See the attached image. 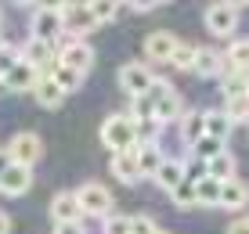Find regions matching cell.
Masks as SVG:
<instances>
[{
    "mask_svg": "<svg viewBox=\"0 0 249 234\" xmlns=\"http://www.w3.org/2000/svg\"><path fill=\"white\" fill-rule=\"evenodd\" d=\"M29 187H33V169L7 162V169L0 173V195H7V198H22L25 191H29Z\"/></svg>",
    "mask_w": 249,
    "mask_h": 234,
    "instance_id": "obj_11",
    "label": "cell"
},
{
    "mask_svg": "<svg viewBox=\"0 0 249 234\" xmlns=\"http://www.w3.org/2000/svg\"><path fill=\"white\" fill-rule=\"evenodd\" d=\"M54 234H83L80 223H62V227H54Z\"/></svg>",
    "mask_w": 249,
    "mask_h": 234,
    "instance_id": "obj_37",
    "label": "cell"
},
{
    "mask_svg": "<svg viewBox=\"0 0 249 234\" xmlns=\"http://www.w3.org/2000/svg\"><path fill=\"white\" fill-rule=\"evenodd\" d=\"M87 11L94 15V22H112L116 18V11H119V4H112V0H94V4H87Z\"/></svg>",
    "mask_w": 249,
    "mask_h": 234,
    "instance_id": "obj_31",
    "label": "cell"
},
{
    "mask_svg": "<svg viewBox=\"0 0 249 234\" xmlns=\"http://www.w3.org/2000/svg\"><path fill=\"white\" fill-rule=\"evenodd\" d=\"M36 80H40V72H36V68H33V65H25V62H18V65L11 68V72L4 76V80H0V83H4L11 94H22V90H33V86H36Z\"/></svg>",
    "mask_w": 249,
    "mask_h": 234,
    "instance_id": "obj_16",
    "label": "cell"
},
{
    "mask_svg": "<svg viewBox=\"0 0 249 234\" xmlns=\"http://www.w3.org/2000/svg\"><path fill=\"white\" fill-rule=\"evenodd\" d=\"M224 65L235 72H249V40H235L224 54Z\"/></svg>",
    "mask_w": 249,
    "mask_h": 234,
    "instance_id": "obj_25",
    "label": "cell"
},
{
    "mask_svg": "<svg viewBox=\"0 0 249 234\" xmlns=\"http://www.w3.org/2000/svg\"><path fill=\"white\" fill-rule=\"evenodd\" d=\"M0 234H11V216H7V209H0Z\"/></svg>",
    "mask_w": 249,
    "mask_h": 234,
    "instance_id": "obj_39",
    "label": "cell"
},
{
    "mask_svg": "<svg viewBox=\"0 0 249 234\" xmlns=\"http://www.w3.org/2000/svg\"><path fill=\"white\" fill-rule=\"evenodd\" d=\"M220 205L231 213H238V209H246L249 205V184L246 180H238V177H231L220 184Z\"/></svg>",
    "mask_w": 249,
    "mask_h": 234,
    "instance_id": "obj_15",
    "label": "cell"
},
{
    "mask_svg": "<svg viewBox=\"0 0 249 234\" xmlns=\"http://www.w3.org/2000/svg\"><path fill=\"white\" fill-rule=\"evenodd\" d=\"M195 155H199V159L202 162H210L213 159V155H220V151H224V141H213V137H202V141L199 144H195V148H192Z\"/></svg>",
    "mask_w": 249,
    "mask_h": 234,
    "instance_id": "obj_33",
    "label": "cell"
},
{
    "mask_svg": "<svg viewBox=\"0 0 249 234\" xmlns=\"http://www.w3.org/2000/svg\"><path fill=\"white\" fill-rule=\"evenodd\" d=\"M184 177H188V166H184L181 159H162V166L156 169V177H152V180H156L162 191H174Z\"/></svg>",
    "mask_w": 249,
    "mask_h": 234,
    "instance_id": "obj_18",
    "label": "cell"
},
{
    "mask_svg": "<svg viewBox=\"0 0 249 234\" xmlns=\"http://www.w3.org/2000/svg\"><path fill=\"white\" fill-rule=\"evenodd\" d=\"M33 94H36V101H40L44 108H62V105H65V98H69V94H65L54 80H51V76H40L36 86H33Z\"/></svg>",
    "mask_w": 249,
    "mask_h": 234,
    "instance_id": "obj_19",
    "label": "cell"
},
{
    "mask_svg": "<svg viewBox=\"0 0 249 234\" xmlns=\"http://www.w3.org/2000/svg\"><path fill=\"white\" fill-rule=\"evenodd\" d=\"M51 80H54L58 86H62L65 94H72V90H80L83 72H76V68H65V65H54V68H51Z\"/></svg>",
    "mask_w": 249,
    "mask_h": 234,
    "instance_id": "obj_28",
    "label": "cell"
},
{
    "mask_svg": "<svg viewBox=\"0 0 249 234\" xmlns=\"http://www.w3.org/2000/svg\"><path fill=\"white\" fill-rule=\"evenodd\" d=\"M76 202H80V213L83 216H112V191H108L105 184H94V180H87V184H80V191H76Z\"/></svg>",
    "mask_w": 249,
    "mask_h": 234,
    "instance_id": "obj_4",
    "label": "cell"
},
{
    "mask_svg": "<svg viewBox=\"0 0 249 234\" xmlns=\"http://www.w3.org/2000/svg\"><path fill=\"white\" fill-rule=\"evenodd\" d=\"M195 202L199 205H220V180L199 177L195 180Z\"/></svg>",
    "mask_w": 249,
    "mask_h": 234,
    "instance_id": "obj_24",
    "label": "cell"
},
{
    "mask_svg": "<svg viewBox=\"0 0 249 234\" xmlns=\"http://www.w3.org/2000/svg\"><path fill=\"white\" fill-rule=\"evenodd\" d=\"M101 234H130V216H105L101 223Z\"/></svg>",
    "mask_w": 249,
    "mask_h": 234,
    "instance_id": "obj_34",
    "label": "cell"
},
{
    "mask_svg": "<svg viewBox=\"0 0 249 234\" xmlns=\"http://www.w3.org/2000/svg\"><path fill=\"white\" fill-rule=\"evenodd\" d=\"M228 234H249V223H246V220H235V223L228 227Z\"/></svg>",
    "mask_w": 249,
    "mask_h": 234,
    "instance_id": "obj_38",
    "label": "cell"
},
{
    "mask_svg": "<svg viewBox=\"0 0 249 234\" xmlns=\"http://www.w3.org/2000/svg\"><path fill=\"white\" fill-rule=\"evenodd\" d=\"M58 11H62L65 18V29L72 40H83L90 29H98V22H94V15L87 11V4H54Z\"/></svg>",
    "mask_w": 249,
    "mask_h": 234,
    "instance_id": "obj_9",
    "label": "cell"
},
{
    "mask_svg": "<svg viewBox=\"0 0 249 234\" xmlns=\"http://www.w3.org/2000/svg\"><path fill=\"white\" fill-rule=\"evenodd\" d=\"M130 119H134V123H156V119H152V101L148 98H134Z\"/></svg>",
    "mask_w": 249,
    "mask_h": 234,
    "instance_id": "obj_35",
    "label": "cell"
},
{
    "mask_svg": "<svg viewBox=\"0 0 249 234\" xmlns=\"http://www.w3.org/2000/svg\"><path fill=\"white\" fill-rule=\"evenodd\" d=\"M148 101H152V119H156L159 126H162V123H174V119L184 116L181 94H177L166 80H156V86L148 90Z\"/></svg>",
    "mask_w": 249,
    "mask_h": 234,
    "instance_id": "obj_2",
    "label": "cell"
},
{
    "mask_svg": "<svg viewBox=\"0 0 249 234\" xmlns=\"http://www.w3.org/2000/svg\"><path fill=\"white\" fill-rule=\"evenodd\" d=\"M177 40L174 33H166V29H156V33H148V40H144V54L152 58V62H170V54L177 50Z\"/></svg>",
    "mask_w": 249,
    "mask_h": 234,
    "instance_id": "obj_13",
    "label": "cell"
},
{
    "mask_svg": "<svg viewBox=\"0 0 249 234\" xmlns=\"http://www.w3.org/2000/svg\"><path fill=\"white\" fill-rule=\"evenodd\" d=\"M119 86L130 98H148V90L156 86V72H152L144 62H126L119 68Z\"/></svg>",
    "mask_w": 249,
    "mask_h": 234,
    "instance_id": "obj_6",
    "label": "cell"
},
{
    "mask_svg": "<svg viewBox=\"0 0 249 234\" xmlns=\"http://www.w3.org/2000/svg\"><path fill=\"white\" fill-rule=\"evenodd\" d=\"M80 202H76V191H58L54 202H51V220H54V227H62V223H80Z\"/></svg>",
    "mask_w": 249,
    "mask_h": 234,
    "instance_id": "obj_12",
    "label": "cell"
},
{
    "mask_svg": "<svg viewBox=\"0 0 249 234\" xmlns=\"http://www.w3.org/2000/svg\"><path fill=\"white\" fill-rule=\"evenodd\" d=\"M170 198H174V205H181V209H192V205H199V202H195V180L184 177L181 184L170 191Z\"/></svg>",
    "mask_w": 249,
    "mask_h": 234,
    "instance_id": "obj_30",
    "label": "cell"
},
{
    "mask_svg": "<svg viewBox=\"0 0 249 234\" xmlns=\"http://www.w3.org/2000/svg\"><path fill=\"white\" fill-rule=\"evenodd\" d=\"M246 223H249V216H246Z\"/></svg>",
    "mask_w": 249,
    "mask_h": 234,
    "instance_id": "obj_44",
    "label": "cell"
},
{
    "mask_svg": "<svg viewBox=\"0 0 249 234\" xmlns=\"http://www.w3.org/2000/svg\"><path fill=\"white\" fill-rule=\"evenodd\" d=\"M0 22H4V11H0Z\"/></svg>",
    "mask_w": 249,
    "mask_h": 234,
    "instance_id": "obj_42",
    "label": "cell"
},
{
    "mask_svg": "<svg viewBox=\"0 0 249 234\" xmlns=\"http://www.w3.org/2000/svg\"><path fill=\"white\" fill-rule=\"evenodd\" d=\"M0 47H4V40H0Z\"/></svg>",
    "mask_w": 249,
    "mask_h": 234,
    "instance_id": "obj_43",
    "label": "cell"
},
{
    "mask_svg": "<svg viewBox=\"0 0 249 234\" xmlns=\"http://www.w3.org/2000/svg\"><path fill=\"white\" fill-rule=\"evenodd\" d=\"M7 169V155H0V173H4Z\"/></svg>",
    "mask_w": 249,
    "mask_h": 234,
    "instance_id": "obj_40",
    "label": "cell"
},
{
    "mask_svg": "<svg viewBox=\"0 0 249 234\" xmlns=\"http://www.w3.org/2000/svg\"><path fill=\"white\" fill-rule=\"evenodd\" d=\"M181 137H184V144L188 148H195V144L206 137V112H184L181 116Z\"/></svg>",
    "mask_w": 249,
    "mask_h": 234,
    "instance_id": "obj_20",
    "label": "cell"
},
{
    "mask_svg": "<svg viewBox=\"0 0 249 234\" xmlns=\"http://www.w3.org/2000/svg\"><path fill=\"white\" fill-rule=\"evenodd\" d=\"M58 50V65L65 68H76V72H87V68L94 65V47L87 40H72V36H62L54 43Z\"/></svg>",
    "mask_w": 249,
    "mask_h": 234,
    "instance_id": "obj_5",
    "label": "cell"
},
{
    "mask_svg": "<svg viewBox=\"0 0 249 234\" xmlns=\"http://www.w3.org/2000/svg\"><path fill=\"white\" fill-rule=\"evenodd\" d=\"M228 134H231V123L224 119V112H220V108L206 112V137H213V141H228Z\"/></svg>",
    "mask_w": 249,
    "mask_h": 234,
    "instance_id": "obj_27",
    "label": "cell"
},
{
    "mask_svg": "<svg viewBox=\"0 0 249 234\" xmlns=\"http://www.w3.org/2000/svg\"><path fill=\"white\" fill-rule=\"evenodd\" d=\"M170 68H177V72H192V65H195V47L192 43H177V50L170 54V62H166Z\"/></svg>",
    "mask_w": 249,
    "mask_h": 234,
    "instance_id": "obj_29",
    "label": "cell"
},
{
    "mask_svg": "<svg viewBox=\"0 0 249 234\" xmlns=\"http://www.w3.org/2000/svg\"><path fill=\"white\" fill-rule=\"evenodd\" d=\"M220 112H224V119L231 126H242V123H249V98H228Z\"/></svg>",
    "mask_w": 249,
    "mask_h": 234,
    "instance_id": "obj_26",
    "label": "cell"
},
{
    "mask_svg": "<svg viewBox=\"0 0 249 234\" xmlns=\"http://www.w3.org/2000/svg\"><path fill=\"white\" fill-rule=\"evenodd\" d=\"M152 234H170V231H159V227H156V231H152Z\"/></svg>",
    "mask_w": 249,
    "mask_h": 234,
    "instance_id": "obj_41",
    "label": "cell"
},
{
    "mask_svg": "<svg viewBox=\"0 0 249 234\" xmlns=\"http://www.w3.org/2000/svg\"><path fill=\"white\" fill-rule=\"evenodd\" d=\"M108 169H112V177L119 180V184H137V180H141L134 151H116L112 159H108Z\"/></svg>",
    "mask_w": 249,
    "mask_h": 234,
    "instance_id": "obj_17",
    "label": "cell"
},
{
    "mask_svg": "<svg viewBox=\"0 0 249 234\" xmlns=\"http://www.w3.org/2000/svg\"><path fill=\"white\" fill-rule=\"evenodd\" d=\"M7 162H15V166H25V169H33L40 162V155H44V141H40L33 130H22V134H15L11 141H7Z\"/></svg>",
    "mask_w": 249,
    "mask_h": 234,
    "instance_id": "obj_3",
    "label": "cell"
},
{
    "mask_svg": "<svg viewBox=\"0 0 249 234\" xmlns=\"http://www.w3.org/2000/svg\"><path fill=\"white\" fill-rule=\"evenodd\" d=\"M235 169H238V162H235V155H231L228 148L220 151V155H213V159L206 162V177L220 180V184H224V180H231V177H235Z\"/></svg>",
    "mask_w": 249,
    "mask_h": 234,
    "instance_id": "obj_23",
    "label": "cell"
},
{
    "mask_svg": "<svg viewBox=\"0 0 249 234\" xmlns=\"http://www.w3.org/2000/svg\"><path fill=\"white\" fill-rule=\"evenodd\" d=\"M238 25V7L235 4H210L206 7V29L213 36H231Z\"/></svg>",
    "mask_w": 249,
    "mask_h": 234,
    "instance_id": "obj_10",
    "label": "cell"
},
{
    "mask_svg": "<svg viewBox=\"0 0 249 234\" xmlns=\"http://www.w3.org/2000/svg\"><path fill=\"white\" fill-rule=\"evenodd\" d=\"M195 76H202V80H213V76L224 72V54L213 47H195V65H192Z\"/></svg>",
    "mask_w": 249,
    "mask_h": 234,
    "instance_id": "obj_14",
    "label": "cell"
},
{
    "mask_svg": "<svg viewBox=\"0 0 249 234\" xmlns=\"http://www.w3.org/2000/svg\"><path fill=\"white\" fill-rule=\"evenodd\" d=\"M33 40H44V43H58L65 33V18L58 7H36L33 11Z\"/></svg>",
    "mask_w": 249,
    "mask_h": 234,
    "instance_id": "obj_7",
    "label": "cell"
},
{
    "mask_svg": "<svg viewBox=\"0 0 249 234\" xmlns=\"http://www.w3.org/2000/svg\"><path fill=\"white\" fill-rule=\"evenodd\" d=\"M156 231V223H152V216H130V234H152Z\"/></svg>",
    "mask_w": 249,
    "mask_h": 234,
    "instance_id": "obj_36",
    "label": "cell"
},
{
    "mask_svg": "<svg viewBox=\"0 0 249 234\" xmlns=\"http://www.w3.org/2000/svg\"><path fill=\"white\" fill-rule=\"evenodd\" d=\"M101 144L105 148H112V155L116 151H134L137 148V123L130 116H108L105 123H101Z\"/></svg>",
    "mask_w": 249,
    "mask_h": 234,
    "instance_id": "obj_1",
    "label": "cell"
},
{
    "mask_svg": "<svg viewBox=\"0 0 249 234\" xmlns=\"http://www.w3.org/2000/svg\"><path fill=\"white\" fill-rule=\"evenodd\" d=\"M22 54V62L25 65H33L40 76H51V68L58 65V50H54V43H44V40H25V47L18 50Z\"/></svg>",
    "mask_w": 249,
    "mask_h": 234,
    "instance_id": "obj_8",
    "label": "cell"
},
{
    "mask_svg": "<svg viewBox=\"0 0 249 234\" xmlns=\"http://www.w3.org/2000/svg\"><path fill=\"white\" fill-rule=\"evenodd\" d=\"M220 94L228 98H249V72H235V68H224L220 72Z\"/></svg>",
    "mask_w": 249,
    "mask_h": 234,
    "instance_id": "obj_22",
    "label": "cell"
},
{
    "mask_svg": "<svg viewBox=\"0 0 249 234\" xmlns=\"http://www.w3.org/2000/svg\"><path fill=\"white\" fill-rule=\"evenodd\" d=\"M134 159H137V173L141 177H156V169L162 166L166 155L159 151V144H137L134 148Z\"/></svg>",
    "mask_w": 249,
    "mask_h": 234,
    "instance_id": "obj_21",
    "label": "cell"
},
{
    "mask_svg": "<svg viewBox=\"0 0 249 234\" xmlns=\"http://www.w3.org/2000/svg\"><path fill=\"white\" fill-rule=\"evenodd\" d=\"M22 62V54H18V47H11V43H4V47H0V80H4L7 72H11L15 65Z\"/></svg>",
    "mask_w": 249,
    "mask_h": 234,
    "instance_id": "obj_32",
    "label": "cell"
}]
</instances>
